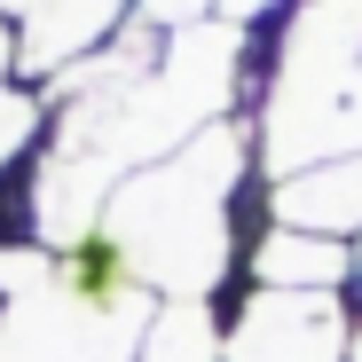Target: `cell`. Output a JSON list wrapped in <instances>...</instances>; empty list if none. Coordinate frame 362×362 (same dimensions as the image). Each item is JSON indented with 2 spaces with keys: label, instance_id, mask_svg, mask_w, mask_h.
<instances>
[{
  "label": "cell",
  "instance_id": "1",
  "mask_svg": "<svg viewBox=\"0 0 362 362\" xmlns=\"http://www.w3.org/2000/svg\"><path fill=\"white\" fill-rule=\"evenodd\" d=\"M236 173H245V134L205 127L197 142L127 173L95 205V221L118 236V252L134 260V276L158 299H213L236 260V236H228Z\"/></svg>",
  "mask_w": 362,
  "mask_h": 362
},
{
  "label": "cell",
  "instance_id": "3",
  "mask_svg": "<svg viewBox=\"0 0 362 362\" xmlns=\"http://www.w3.org/2000/svg\"><path fill=\"white\" fill-rule=\"evenodd\" d=\"M252 291H346L354 284V236H315V228H268L252 260Z\"/></svg>",
  "mask_w": 362,
  "mask_h": 362
},
{
  "label": "cell",
  "instance_id": "6",
  "mask_svg": "<svg viewBox=\"0 0 362 362\" xmlns=\"http://www.w3.org/2000/svg\"><path fill=\"white\" fill-rule=\"evenodd\" d=\"M40 118H47V103L16 79V47H8V24H0V181H8V173L32 158Z\"/></svg>",
  "mask_w": 362,
  "mask_h": 362
},
{
  "label": "cell",
  "instance_id": "5",
  "mask_svg": "<svg viewBox=\"0 0 362 362\" xmlns=\"http://www.w3.org/2000/svg\"><path fill=\"white\" fill-rule=\"evenodd\" d=\"M228 354V323L213 299H158V315L134 346V362H221Z\"/></svg>",
  "mask_w": 362,
  "mask_h": 362
},
{
  "label": "cell",
  "instance_id": "2",
  "mask_svg": "<svg viewBox=\"0 0 362 362\" xmlns=\"http://www.w3.org/2000/svg\"><path fill=\"white\" fill-rule=\"evenodd\" d=\"M134 0H0V24H8L16 47V79H64L87 55H103V40H118Z\"/></svg>",
  "mask_w": 362,
  "mask_h": 362
},
{
  "label": "cell",
  "instance_id": "4",
  "mask_svg": "<svg viewBox=\"0 0 362 362\" xmlns=\"http://www.w3.org/2000/svg\"><path fill=\"white\" fill-rule=\"evenodd\" d=\"M276 221L284 228H315V236H354L362 228V158H323L276 181Z\"/></svg>",
  "mask_w": 362,
  "mask_h": 362
},
{
  "label": "cell",
  "instance_id": "7",
  "mask_svg": "<svg viewBox=\"0 0 362 362\" xmlns=\"http://www.w3.org/2000/svg\"><path fill=\"white\" fill-rule=\"evenodd\" d=\"M134 8H142V24H158V32H189L213 0H134Z\"/></svg>",
  "mask_w": 362,
  "mask_h": 362
}]
</instances>
